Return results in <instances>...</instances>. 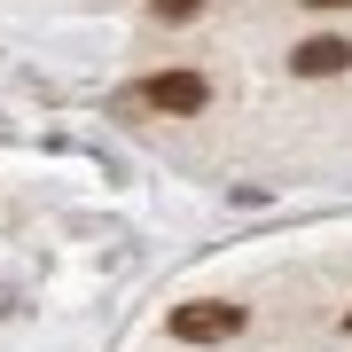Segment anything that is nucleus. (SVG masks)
Wrapping results in <instances>:
<instances>
[{"instance_id": "f257e3e1", "label": "nucleus", "mask_w": 352, "mask_h": 352, "mask_svg": "<svg viewBox=\"0 0 352 352\" xmlns=\"http://www.w3.org/2000/svg\"><path fill=\"white\" fill-rule=\"evenodd\" d=\"M243 305H227V298H188V305H173V337L180 344H227V337H243Z\"/></svg>"}, {"instance_id": "f03ea898", "label": "nucleus", "mask_w": 352, "mask_h": 352, "mask_svg": "<svg viewBox=\"0 0 352 352\" xmlns=\"http://www.w3.org/2000/svg\"><path fill=\"white\" fill-rule=\"evenodd\" d=\"M141 102L164 118H196V110H212V78L204 71H157V78H141Z\"/></svg>"}, {"instance_id": "7ed1b4c3", "label": "nucleus", "mask_w": 352, "mask_h": 352, "mask_svg": "<svg viewBox=\"0 0 352 352\" xmlns=\"http://www.w3.org/2000/svg\"><path fill=\"white\" fill-rule=\"evenodd\" d=\"M289 71H298V78H344L352 71V39H337V32L298 39V47H289Z\"/></svg>"}, {"instance_id": "20e7f679", "label": "nucleus", "mask_w": 352, "mask_h": 352, "mask_svg": "<svg viewBox=\"0 0 352 352\" xmlns=\"http://www.w3.org/2000/svg\"><path fill=\"white\" fill-rule=\"evenodd\" d=\"M149 16H157V24H196L204 0H149Z\"/></svg>"}, {"instance_id": "39448f33", "label": "nucleus", "mask_w": 352, "mask_h": 352, "mask_svg": "<svg viewBox=\"0 0 352 352\" xmlns=\"http://www.w3.org/2000/svg\"><path fill=\"white\" fill-rule=\"evenodd\" d=\"M305 8H352V0H305Z\"/></svg>"}, {"instance_id": "423d86ee", "label": "nucleus", "mask_w": 352, "mask_h": 352, "mask_svg": "<svg viewBox=\"0 0 352 352\" xmlns=\"http://www.w3.org/2000/svg\"><path fill=\"white\" fill-rule=\"evenodd\" d=\"M344 337H352V305H344Z\"/></svg>"}]
</instances>
